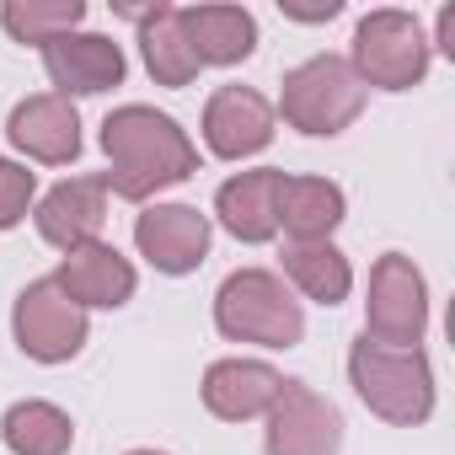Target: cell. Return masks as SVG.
<instances>
[{
	"instance_id": "1",
	"label": "cell",
	"mask_w": 455,
	"mask_h": 455,
	"mask_svg": "<svg viewBox=\"0 0 455 455\" xmlns=\"http://www.w3.org/2000/svg\"><path fill=\"white\" fill-rule=\"evenodd\" d=\"M102 150H108V188L129 204H145L150 193L188 182L198 172L193 140L156 108H118L102 124Z\"/></svg>"
},
{
	"instance_id": "2",
	"label": "cell",
	"mask_w": 455,
	"mask_h": 455,
	"mask_svg": "<svg viewBox=\"0 0 455 455\" xmlns=\"http://www.w3.org/2000/svg\"><path fill=\"white\" fill-rule=\"evenodd\" d=\"M348 375L354 391L364 396L370 412H380L386 423H423L434 412V370L423 359V348H380L370 338H359L348 348Z\"/></svg>"
},
{
	"instance_id": "3",
	"label": "cell",
	"mask_w": 455,
	"mask_h": 455,
	"mask_svg": "<svg viewBox=\"0 0 455 455\" xmlns=\"http://www.w3.org/2000/svg\"><path fill=\"white\" fill-rule=\"evenodd\" d=\"M214 327L231 343H263V348H295L306 332L300 300L268 274V268H242L220 284L214 295Z\"/></svg>"
},
{
	"instance_id": "4",
	"label": "cell",
	"mask_w": 455,
	"mask_h": 455,
	"mask_svg": "<svg viewBox=\"0 0 455 455\" xmlns=\"http://www.w3.org/2000/svg\"><path fill=\"white\" fill-rule=\"evenodd\" d=\"M279 113L300 134H343L364 113V81L343 54H316L284 76Z\"/></svg>"
},
{
	"instance_id": "5",
	"label": "cell",
	"mask_w": 455,
	"mask_h": 455,
	"mask_svg": "<svg viewBox=\"0 0 455 455\" xmlns=\"http://www.w3.org/2000/svg\"><path fill=\"white\" fill-rule=\"evenodd\" d=\"M354 76L380 92H407L428 76V38L407 12H370L354 28Z\"/></svg>"
},
{
	"instance_id": "6",
	"label": "cell",
	"mask_w": 455,
	"mask_h": 455,
	"mask_svg": "<svg viewBox=\"0 0 455 455\" xmlns=\"http://www.w3.org/2000/svg\"><path fill=\"white\" fill-rule=\"evenodd\" d=\"M428 327V290L412 258L386 252L370 268V300H364V338L380 348H418Z\"/></svg>"
},
{
	"instance_id": "7",
	"label": "cell",
	"mask_w": 455,
	"mask_h": 455,
	"mask_svg": "<svg viewBox=\"0 0 455 455\" xmlns=\"http://www.w3.org/2000/svg\"><path fill=\"white\" fill-rule=\"evenodd\" d=\"M12 327H17V343L28 359L38 364H60V359H76L81 343H86V311L54 284V279H38L17 295V311H12Z\"/></svg>"
},
{
	"instance_id": "8",
	"label": "cell",
	"mask_w": 455,
	"mask_h": 455,
	"mask_svg": "<svg viewBox=\"0 0 455 455\" xmlns=\"http://www.w3.org/2000/svg\"><path fill=\"white\" fill-rule=\"evenodd\" d=\"M263 444H268V455H338L343 418L322 391L284 380L279 402L268 407V439Z\"/></svg>"
},
{
	"instance_id": "9",
	"label": "cell",
	"mask_w": 455,
	"mask_h": 455,
	"mask_svg": "<svg viewBox=\"0 0 455 455\" xmlns=\"http://www.w3.org/2000/svg\"><path fill=\"white\" fill-rule=\"evenodd\" d=\"M204 140L220 161L258 156L274 140V108L252 86H220L204 108Z\"/></svg>"
},
{
	"instance_id": "10",
	"label": "cell",
	"mask_w": 455,
	"mask_h": 455,
	"mask_svg": "<svg viewBox=\"0 0 455 455\" xmlns=\"http://www.w3.org/2000/svg\"><path fill=\"white\" fill-rule=\"evenodd\" d=\"M134 242L161 274H193L209 258V220L188 204H156L134 220Z\"/></svg>"
},
{
	"instance_id": "11",
	"label": "cell",
	"mask_w": 455,
	"mask_h": 455,
	"mask_svg": "<svg viewBox=\"0 0 455 455\" xmlns=\"http://www.w3.org/2000/svg\"><path fill=\"white\" fill-rule=\"evenodd\" d=\"M44 65L60 97H97L124 81V49L102 33H65L44 44Z\"/></svg>"
},
{
	"instance_id": "12",
	"label": "cell",
	"mask_w": 455,
	"mask_h": 455,
	"mask_svg": "<svg viewBox=\"0 0 455 455\" xmlns=\"http://www.w3.org/2000/svg\"><path fill=\"white\" fill-rule=\"evenodd\" d=\"M6 134L17 150H28L44 166H65L81 156V118H76L70 97H60V92H38V97L17 102Z\"/></svg>"
},
{
	"instance_id": "13",
	"label": "cell",
	"mask_w": 455,
	"mask_h": 455,
	"mask_svg": "<svg viewBox=\"0 0 455 455\" xmlns=\"http://www.w3.org/2000/svg\"><path fill=\"white\" fill-rule=\"evenodd\" d=\"M279 188H284V172L279 166H258V172L231 177V182L214 193L220 225L236 242H252V247L258 242H274L279 236Z\"/></svg>"
},
{
	"instance_id": "14",
	"label": "cell",
	"mask_w": 455,
	"mask_h": 455,
	"mask_svg": "<svg viewBox=\"0 0 455 455\" xmlns=\"http://www.w3.org/2000/svg\"><path fill=\"white\" fill-rule=\"evenodd\" d=\"M102 220H108V182L102 177H70L38 204V231L60 252H76V247L97 242Z\"/></svg>"
},
{
	"instance_id": "15",
	"label": "cell",
	"mask_w": 455,
	"mask_h": 455,
	"mask_svg": "<svg viewBox=\"0 0 455 455\" xmlns=\"http://www.w3.org/2000/svg\"><path fill=\"white\" fill-rule=\"evenodd\" d=\"M279 391H284V375L274 364H258V359H220L204 375V407L225 423L268 412L279 402Z\"/></svg>"
},
{
	"instance_id": "16",
	"label": "cell",
	"mask_w": 455,
	"mask_h": 455,
	"mask_svg": "<svg viewBox=\"0 0 455 455\" xmlns=\"http://www.w3.org/2000/svg\"><path fill=\"white\" fill-rule=\"evenodd\" d=\"M54 284H60L81 311H86V306L113 311V306H124V300L134 295V268H129V258H118L113 247L86 242V247L65 252V263H60Z\"/></svg>"
},
{
	"instance_id": "17",
	"label": "cell",
	"mask_w": 455,
	"mask_h": 455,
	"mask_svg": "<svg viewBox=\"0 0 455 455\" xmlns=\"http://www.w3.org/2000/svg\"><path fill=\"white\" fill-rule=\"evenodd\" d=\"M177 17H182V33H188L198 65H236L258 44V22L242 6H188Z\"/></svg>"
},
{
	"instance_id": "18",
	"label": "cell",
	"mask_w": 455,
	"mask_h": 455,
	"mask_svg": "<svg viewBox=\"0 0 455 455\" xmlns=\"http://www.w3.org/2000/svg\"><path fill=\"white\" fill-rule=\"evenodd\" d=\"M343 220V188L327 177H284L279 188V225L290 242H327Z\"/></svg>"
},
{
	"instance_id": "19",
	"label": "cell",
	"mask_w": 455,
	"mask_h": 455,
	"mask_svg": "<svg viewBox=\"0 0 455 455\" xmlns=\"http://www.w3.org/2000/svg\"><path fill=\"white\" fill-rule=\"evenodd\" d=\"M140 54H145V70L161 86H188L198 76V54L182 33L177 6H150V17L140 22Z\"/></svg>"
},
{
	"instance_id": "20",
	"label": "cell",
	"mask_w": 455,
	"mask_h": 455,
	"mask_svg": "<svg viewBox=\"0 0 455 455\" xmlns=\"http://www.w3.org/2000/svg\"><path fill=\"white\" fill-rule=\"evenodd\" d=\"M284 274L300 284L306 300H322V306H338L354 290V268L332 242H290L284 247Z\"/></svg>"
},
{
	"instance_id": "21",
	"label": "cell",
	"mask_w": 455,
	"mask_h": 455,
	"mask_svg": "<svg viewBox=\"0 0 455 455\" xmlns=\"http://www.w3.org/2000/svg\"><path fill=\"white\" fill-rule=\"evenodd\" d=\"M0 434L17 455H65L76 444V428L54 402H17L0 423Z\"/></svg>"
},
{
	"instance_id": "22",
	"label": "cell",
	"mask_w": 455,
	"mask_h": 455,
	"mask_svg": "<svg viewBox=\"0 0 455 455\" xmlns=\"http://www.w3.org/2000/svg\"><path fill=\"white\" fill-rule=\"evenodd\" d=\"M0 22H6V33L17 44H54L65 33H76L86 22V6L81 0H6L0 6Z\"/></svg>"
},
{
	"instance_id": "23",
	"label": "cell",
	"mask_w": 455,
	"mask_h": 455,
	"mask_svg": "<svg viewBox=\"0 0 455 455\" xmlns=\"http://www.w3.org/2000/svg\"><path fill=\"white\" fill-rule=\"evenodd\" d=\"M28 204H33V172L0 156V231H12L28 214Z\"/></svg>"
},
{
	"instance_id": "24",
	"label": "cell",
	"mask_w": 455,
	"mask_h": 455,
	"mask_svg": "<svg viewBox=\"0 0 455 455\" xmlns=\"http://www.w3.org/2000/svg\"><path fill=\"white\" fill-rule=\"evenodd\" d=\"M279 6H284V17H295V22H327V17L343 12L338 0H316V6H295V0H279Z\"/></svg>"
},
{
	"instance_id": "25",
	"label": "cell",
	"mask_w": 455,
	"mask_h": 455,
	"mask_svg": "<svg viewBox=\"0 0 455 455\" xmlns=\"http://www.w3.org/2000/svg\"><path fill=\"white\" fill-rule=\"evenodd\" d=\"M439 49H444V54H455V6H444V12H439Z\"/></svg>"
},
{
	"instance_id": "26",
	"label": "cell",
	"mask_w": 455,
	"mask_h": 455,
	"mask_svg": "<svg viewBox=\"0 0 455 455\" xmlns=\"http://www.w3.org/2000/svg\"><path fill=\"white\" fill-rule=\"evenodd\" d=\"M134 455H156V450H134Z\"/></svg>"
}]
</instances>
